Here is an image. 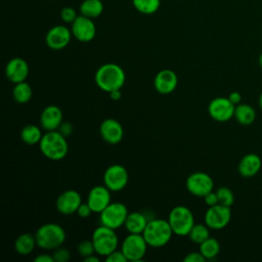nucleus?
<instances>
[{
    "label": "nucleus",
    "mask_w": 262,
    "mask_h": 262,
    "mask_svg": "<svg viewBox=\"0 0 262 262\" xmlns=\"http://www.w3.org/2000/svg\"><path fill=\"white\" fill-rule=\"evenodd\" d=\"M96 85L105 92L121 89L125 83V72L116 63H104L95 73Z\"/></svg>",
    "instance_id": "nucleus-1"
},
{
    "label": "nucleus",
    "mask_w": 262,
    "mask_h": 262,
    "mask_svg": "<svg viewBox=\"0 0 262 262\" xmlns=\"http://www.w3.org/2000/svg\"><path fill=\"white\" fill-rule=\"evenodd\" d=\"M39 146L43 156L52 161L63 159L69 150L66 137L57 130L47 131L43 134Z\"/></svg>",
    "instance_id": "nucleus-2"
},
{
    "label": "nucleus",
    "mask_w": 262,
    "mask_h": 262,
    "mask_svg": "<svg viewBox=\"0 0 262 262\" xmlns=\"http://www.w3.org/2000/svg\"><path fill=\"white\" fill-rule=\"evenodd\" d=\"M173 233L168 220L156 218L148 221L142 235L149 247L161 248L170 242Z\"/></svg>",
    "instance_id": "nucleus-3"
},
{
    "label": "nucleus",
    "mask_w": 262,
    "mask_h": 262,
    "mask_svg": "<svg viewBox=\"0 0 262 262\" xmlns=\"http://www.w3.org/2000/svg\"><path fill=\"white\" fill-rule=\"evenodd\" d=\"M37 246L44 250H55L62 246L66 241L64 229L55 223L41 225L35 233Z\"/></svg>",
    "instance_id": "nucleus-4"
},
{
    "label": "nucleus",
    "mask_w": 262,
    "mask_h": 262,
    "mask_svg": "<svg viewBox=\"0 0 262 262\" xmlns=\"http://www.w3.org/2000/svg\"><path fill=\"white\" fill-rule=\"evenodd\" d=\"M91 241L94 245L96 254L104 257L117 250L119 244V239L115 232V229L104 226L102 224L94 229Z\"/></svg>",
    "instance_id": "nucleus-5"
},
{
    "label": "nucleus",
    "mask_w": 262,
    "mask_h": 262,
    "mask_svg": "<svg viewBox=\"0 0 262 262\" xmlns=\"http://www.w3.org/2000/svg\"><path fill=\"white\" fill-rule=\"evenodd\" d=\"M168 221L173 232L177 235H188L194 225L193 214L185 206L174 207L169 213Z\"/></svg>",
    "instance_id": "nucleus-6"
},
{
    "label": "nucleus",
    "mask_w": 262,
    "mask_h": 262,
    "mask_svg": "<svg viewBox=\"0 0 262 262\" xmlns=\"http://www.w3.org/2000/svg\"><path fill=\"white\" fill-rule=\"evenodd\" d=\"M128 213V209L123 203H111L99 213L100 224L113 229H117L125 224Z\"/></svg>",
    "instance_id": "nucleus-7"
},
{
    "label": "nucleus",
    "mask_w": 262,
    "mask_h": 262,
    "mask_svg": "<svg viewBox=\"0 0 262 262\" xmlns=\"http://www.w3.org/2000/svg\"><path fill=\"white\" fill-rule=\"evenodd\" d=\"M147 246L142 233H129L122 243L121 251L128 261H141L146 253Z\"/></svg>",
    "instance_id": "nucleus-8"
},
{
    "label": "nucleus",
    "mask_w": 262,
    "mask_h": 262,
    "mask_svg": "<svg viewBox=\"0 0 262 262\" xmlns=\"http://www.w3.org/2000/svg\"><path fill=\"white\" fill-rule=\"evenodd\" d=\"M231 210L230 207L217 204L209 207L205 214V224L211 229H222L230 221Z\"/></svg>",
    "instance_id": "nucleus-9"
},
{
    "label": "nucleus",
    "mask_w": 262,
    "mask_h": 262,
    "mask_svg": "<svg viewBox=\"0 0 262 262\" xmlns=\"http://www.w3.org/2000/svg\"><path fill=\"white\" fill-rule=\"evenodd\" d=\"M185 185L191 194L204 198L208 192L213 190L214 181L205 172H193L187 177Z\"/></svg>",
    "instance_id": "nucleus-10"
},
{
    "label": "nucleus",
    "mask_w": 262,
    "mask_h": 262,
    "mask_svg": "<svg viewBox=\"0 0 262 262\" xmlns=\"http://www.w3.org/2000/svg\"><path fill=\"white\" fill-rule=\"evenodd\" d=\"M128 172L119 164L111 165L103 174V183L111 191H120L128 183Z\"/></svg>",
    "instance_id": "nucleus-11"
},
{
    "label": "nucleus",
    "mask_w": 262,
    "mask_h": 262,
    "mask_svg": "<svg viewBox=\"0 0 262 262\" xmlns=\"http://www.w3.org/2000/svg\"><path fill=\"white\" fill-rule=\"evenodd\" d=\"M235 105L228 97H216L208 105L210 117L217 122H226L234 116Z\"/></svg>",
    "instance_id": "nucleus-12"
},
{
    "label": "nucleus",
    "mask_w": 262,
    "mask_h": 262,
    "mask_svg": "<svg viewBox=\"0 0 262 262\" xmlns=\"http://www.w3.org/2000/svg\"><path fill=\"white\" fill-rule=\"evenodd\" d=\"M72 34L80 42H89L94 39L96 27L92 20L84 15H79L72 24Z\"/></svg>",
    "instance_id": "nucleus-13"
},
{
    "label": "nucleus",
    "mask_w": 262,
    "mask_h": 262,
    "mask_svg": "<svg viewBox=\"0 0 262 262\" xmlns=\"http://www.w3.org/2000/svg\"><path fill=\"white\" fill-rule=\"evenodd\" d=\"M72 35V31L66 26L57 25L47 32L45 42L49 48L53 50H60L70 43Z\"/></svg>",
    "instance_id": "nucleus-14"
},
{
    "label": "nucleus",
    "mask_w": 262,
    "mask_h": 262,
    "mask_svg": "<svg viewBox=\"0 0 262 262\" xmlns=\"http://www.w3.org/2000/svg\"><path fill=\"white\" fill-rule=\"evenodd\" d=\"M87 204L93 213H100L111 204V190L105 185H96L88 193Z\"/></svg>",
    "instance_id": "nucleus-15"
},
{
    "label": "nucleus",
    "mask_w": 262,
    "mask_h": 262,
    "mask_svg": "<svg viewBox=\"0 0 262 262\" xmlns=\"http://www.w3.org/2000/svg\"><path fill=\"white\" fill-rule=\"evenodd\" d=\"M82 204L81 195L74 189H69L59 194L56 200V209L62 215H72L77 213L79 206Z\"/></svg>",
    "instance_id": "nucleus-16"
},
{
    "label": "nucleus",
    "mask_w": 262,
    "mask_h": 262,
    "mask_svg": "<svg viewBox=\"0 0 262 262\" xmlns=\"http://www.w3.org/2000/svg\"><path fill=\"white\" fill-rule=\"evenodd\" d=\"M28 75H29V66L27 61L20 57L11 58L5 67L6 78L14 84L26 81Z\"/></svg>",
    "instance_id": "nucleus-17"
},
{
    "label": "nucleus",
    "mask_w": 262,
    "mask_h": 262,
    "mask_svg": "<svg viewBox=\"0 0 262 262\" xmlns=\"http://www.w3.org/2000/svg\"><path fill=\"white\" fill-rule=\"evenodd\" d=\"M178 84V78L176 74L171 70H162L160 71L154 81L156 90L161 94H169L173 92Z\"/></svg>",
    "instance_id": "nucleus-18"
},
{
    "label": "nucleus",
    "mask_w": 262,
    "mask_h": 262,
    "mask_svg": "<svg viewBox=\"0 0 262 262\" xmlns=\"http://www.w3.org/2000/svg\"><path fill=\"white\" fill-rule=\"evenodd\" d=\"M100 135L104 141L111 144L119 143L124 135L120 122L115 119H105L100 125Z\"/></svg>",
    "instance_id": "nucleus-19"
},
{
    "label": "nucleus",
    "mask_w": 262,
    "mask_h": 262,
    "mask_svg": "<svg viewBox=\"0 0 262 262\" xmlns=\"http://www.w3.org/2000/svg\"><path fill=\"white\" fill-rule=\"evenodd\" d=\"M40 123L44 130L54 131L57 130L62 123V112L56 105L46 106L40 117Z\"/></svg>",
    "instance_id": "nucleus-20"
},
{
    "label": "nucleus",
    "mask_w": 262,
    "mask_h": 262,
    "mask_svg": "<svg viewBox=\"0 0 262 262\" xmlns=\"http://www.w3.org/2000/svg\"><path fill=\"white\" fill-rule=\"evenodd\" d=\"M262 161L260 157L256 154L250 152L245 155L237 166L238 173L244 177H253L255 176L261 169Z\"/></svg>",
    "instance_id": "nucleus-21"
},
{
    "label": "nucleus",
    "mask_w": 262,
    "mask_h": 262,
    "mask_svg": "<svg viewBox=\"0 0 262 262\" xmlns=\"http://www.w3.org/2000/svg\"><path fill=\"white\" fill-rule=\"evenodd\" d=\"M148 221L149 220L143 213L135 211L128 213L124 226L126 227L129 233H142Z\"/></svg>",
    "instance_id": "nucleus-22"
},
{
    "label": "nucleus",
    "mask_w": 262,
    "mask_h": 262,
    "mask_svg": "<svg viewBox=\"0 0 262 262\" xmlns=\"http://www.w3.org/2000/svg\"><path fill=\"white\" fill-rule=\"evenodd\" d=\"M35 246H37L35 235L28 232L18 235L14 242V250L23 256L31 254L35 249Z\"/></svg>",
    "instance_id": "nucleus-23"
},
{
    "label": "nucleus",
    "mask_w": 262,
    "mask_h": 262,
    "mask_svg": "<svg viewBox=\"0 0 262 262\" xmlns=\"http://www.w3.org/2000/svg\"><path fill=\"white\" fill-rule=\"evenodd\" d=\"M233 117L241 125L248 126L255 121L256 112L252 105L247 103H239L235 105Z\"/></svg>",
    "instance_id": "nucleus-24"
},
{
    "label": "nucleus",
    "mask_w": 262,
    "mask_h": 262,
    "mask_svg": "<svg viewBox=\"0 0 262 262\" xmlns=\"http://www.w3.org/2000/svg\"><path fill=\"white\" fill-rule=\"evenodd\" d=\"M103 11V4L100 0H84L80 5V12L82 15L89 18L99 16Z\"/></svg>",
    "instance_id": "nucleus-25"
},
{
    "label": "nucleus",
    "mask_w": 262,
    "mask_h": 262,
    "mask_svg": "<svg viewBox=\"0 0 262 262\" xmlns=\"http://www.w3.org/2000/svg\"><path fill=\"white\" fill-rule=\"evenodd\" d=\"M200 252L206 258V260H213L220 252V244L214 237H208L202 244H200Z\"/></svg>",
    "instance_id": "nucleus-26"
},
{
    "label": "nucleus",
    "mask_w": 262,
    "mask_h": 262,
    "mask_svg": "<svg viewBox=\"0 0 262 262\" xmlns=\"http://www.w3.org/2000/svg\"><path fill=\"white\" fill-rule=\"evenodd\" d=\"M43 134L41 129L36 125H27L20 131V138L27 144L39 143Z\"/></svg>",
    "instance_id": "nucleus-27"
},
{
    "label": "nucleus",
    "mask_w": 262,
    "mask_h": 262,
    "mask_svg": "<svg viewBox=\"0 0 262 262\" xmlns=\"http://www.w3.org/2000/svg\"><path fill=\"white\" fill-rule=\"evenodd\" d=\"M33 95V90L31 86L27 82L16 83L12 90V96L15 101L18 103H26L30 101Z\"/></svg>",
    "instance_id": "nucleus-28"
},
{
    "label": "nucleus",
    "mask_w": 262,
    "mask_h": 262,
    "mask_svg": "<svg viewBox=\"0 0 262 262\" xmlns=\"http://www.w3.org/2000/svg\"><path fill=\"white\" fill-rule=\"evenodd\" d=\"M137 11L143 14H152L158 11L161 5V0H132Z\"/></svg>",
    "instance_id": "nucleus-29"
},
{
    "label": "nucleus",
    "mask_w": 262,
    "mask_h": 262,
    "mask_svg": "<svg viewBox=\"0 0 262 262\" xmlns=\"http://www.w3.org/2000/svg\"><path fill=\"white\" fill-rule=\"evenodd\" d=\"M210 236L209 227L206 224L202 223H194L192 228L190 229L188 233V237L191 242L195 244H202L204 241H206Z\"/></svg>",
    "instance_id": "nucleus-30"
},
{
    "label": "nucleus",
    "mask_w": 262,
    "mask_h": 262,
    "mask_svg": "<svg viewBox=\"0 0 262 262\" xmlns=\"http://www.w3.org/2000/svg\"><path fill=\"white\" fill-rule=\"evenodd\" d=\"M219 204L231 207L234 203V195L233 192L226 186H221L216 190Z\"/></svg>",
    "instance_id": "nucleus-31"
},
{
    "label": "nucleus",
    "mask_w": 262,
    "mask_h": 262,
    "mask_svg": "<svg viewBox=\"0 0 262 262\" xmlns=\"http://www.w3.org/2000/svg\"><path fill=\"white\" fill-rule=\"evenodd\" d=\"M78 253L83 258L94 255V253H96V252H95V248H94V245H93L92 241H88V239L82 241L78 245Z\"/></svg>",
    "instance_id": "nucleus-32"
},
{
    "label": "nucleus",
    "mask_w": 262,
    "mask_h": 262,
    "mask_svg": "<svg viewBox=\"0 0 262 262\" xmlns=\"http://www.w3.org/2000/svg\"><path fill=\"white\" fill-rule=\"evenodd\" d=\"M78 17L76 10L73 7H63L60 11V18L62 21L68 24H73V21Z\"/></svg>",
    "instance_id": "nucleus-33"
},
{
    "label": "nucleus",
    "mask_w": 262,
    "mask_h": 262,
    "mask_svg": "<svg viewBox=\"0 0 262 262\" xmlns=\"http://www.w3.org/2000/svg\"><path fill=\"white\" fill-rule=\"evenodd\" d=\"M52 256H53L54 262H67L70 260V257H71L69 250L61 247L53 250Z\"/></svg>",
    "instance_id": "nucleus-34"
},
{
    "label": "nucleus",
    "mask_w": 262,
    "mask_h": 262,
    "mask_svg": "<svg viewBox=\"0 0 262 262\" xmlns=\"http://www.w3.org/2000/svg\"><path fill=\"white\" fill-rule=\"evenodd\" d=\"M105 261H107V262H127L128 260L122 251L115 250L114 252H112L110 255H107L105 257Z\"/></svg>",
    "instance_id": "nucleus-35"
},
{
    "label": "nucleus",
    "mask_w": 262,
    "mask_h": 262,
    "mask_svg": "<svg viewBox=\"0 0 262 262\" xmlns=\"http://www.w3.org/2000/svg\"><path fill=\"white\" fill-rule=\"evenodd\" d=\"M183 261L184 262H205L206 258L203 256L201 252H191L184 257Z\"/></svg>",
    "instance_id": "nucleus-36"
},
{
    "label": "nucleus",
    "mask_w": 262,
    "mask_h": 262,
    "mask_svg": "<svg viewBox=\"0 0 262 262\" xmlns=\"http://www.w3.org/2000/svg\"><path fill=\"white\" fill-rule=\"evenodd\" d=\"M204 201H205V204H206L208 207H212V206H215V205L219 204L217 193H216V191H213V190L210 191V192H208V193L204 196Z\"/></svg>",
    "instance_id": "nucleus-37"
},
{
    "label": "nucleus",
    "mask_w": 262,
    "mask_h": 262,
    "mask_svg": "<svg viewBox=\"0 0 262 262\" xmlns=\"http://www.w3.org/2000/svg\"><path fill=\"white\" fill-rule=\"evenodd\" d=\"M91 213H92V210H91V208L89 207V205L87 204V202H86V203H82V204L79 206L78 210H77V214H78V216L81 217V218H87V217L90 216Z\"/></svg>",
    "instance_id": "nucleus-38"
},
{
    "label": "nucleus",
    "mask_w": 262,
    "mask_h": 262,
    "mask_svg": "<svg viewBox=\"0 0 262 262\" xmlns=\"http://www.w3.org/2000/svg\"><path fill=\"white\" fill-rule=\"evenodd\" d=\"M58 132H60L64 137H68L69 135L72 134V131H73V126L70 122H62L60 124V126L58 127L57 129Z\"/></svg>",
    "instance_id": "nucleus-39"
},
{
    "label": "nucleus",
    "mask_w": 262,
    "mask_h": 262,
    "mask_svg": "<svg viewBox=\"0 0 262 262\" xmlns=\"http://www.w3.org/2000/svg\"><path fill=\"white\" fill-rule=\"evenodd\" d=\"M228 99L234 104V105H237L241 103L242 101V94L237 91H233L231 92L229 95H228Z\"/></svg>",
    "instance_id": "nucleus-40"
},
{
    "label": "nucleus",
    "mask_w": 262,
    "mask_h": 262,
    "mask_svg": "<svg viewBox=\"0 0 262 262\" xmlns=\"http://www.w3.org/2000/svg\"><path fill=\"white\" fill-rule=\"evenodd\" d=\"M35 262H54L53 256L52 255H48V254H41L38 255L35 259Z\"/></svg>",
    "instance_id": "nucleus-41"
},
{
    "label": "nucleus",
    "mask_w": 262,
    "mask_h": 262,
    "mask_svg": "<svg viewBox=\"0 0 262 262\" xmlns=\"http://www.w3.org/2000/svg\"><path fill=\"white\" fill-rule=\"evenodd\" d=\"M110 96L113 100H119L122 96V92H121V89H118V90H114L112 92H110Z\"/></svg>",
    "instance_id": "nucleus-42"
},
{
    "label": "nucleus",
    "mask_w": 262,
    "mask_h": 262,
    "mask_svg": "<svg viewBox=\"0 0 262 262\" xmlns=\"http://www.w3.org/2000/svg\"><path fill=\"white\" fill-rule=\"evenodd\" d=\"M84 261H85V262H99V258L96 257V256H94V255H91V256H89V257L84 258Z\"/></svg>",
    "instance_id": "nucleus-43"
},
{
    "label": "nucleus",
    "mask_w": 262,
    "mask_h": 262,
    "mask_svg": "<svg viewBox=\"0 0 262 262\" xmlns=\"http://www.w3.org/2000/svg\"><path fill=\"white\" fill-rule=\"evenodd\" d=\"M259 105H260V107L262 110V92H261V94L259 96Z\"/></svg>",
    "instance_id": "nucleus-44"
},
{
    "label": "nucleus",
    "mask_w": 262,
    "mask_h": 262,
    "mask_svg": "<svg viewBox=\"0 0 262 262\" xmlns=\"http://www.w3.org/2000/svg\"><path fill=\"white\" fill-rule=\"evenodd\" d=\"M258 61H259V64H260V67L262 68V52H261V54L259 55V58H258Z\"/></svg>",
    "instance_id": "nucleus-45"
},
{
    "label": "nucleus",
    "mask_w": 262,
    "mask_h": 262,
    "mask_svg": "<svg viewBox=\"0 0 262 262\" xmlns=\"http://www.w3.org/2000/svg\"><path fill=\"white\" fill-rule=\"evenodd\" d=\"M261 36H262V32H261Z\"/></svg>",
    "instance_id": "nucleus-46"
}]
</instances>
